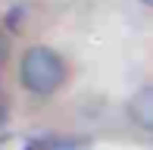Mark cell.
<instances>
[{
    "label": "cell",
    "instance_id": "cell-1",
    "mask_svg": "<svg viewBox=\"0 0 153 150\" xmlns=\"http://www.w3.org/2000/svg\"><path fill=\"white\" fill-rule=\"evenodd\" d=\"M19 81H22L25 91L38 94V97H47V94L59 91L62 81H66V63L56 50L38 44L28 47L22 53V63H19Z\"/></svg>",
    "mask_w": 153,
    "mask_h": 150
},
{
    "label": "cell",
    "instance_id": "cell-2",
    "mask_svg": "<svg viewBox=\"0 0 153 150\" xmlns=\"http://www.w3.org/2000/svg\"><path fill=\"white\" fill-rule=\"evenodd\" d=\"M128 116H131V122H134L137 128H144V131L153 134V85L141 88V91L128 100Z\"/></svg>",
    "mask_w": 153,
    "mask_h": 150
},
{
    "label": "cell",
    "instance_id": "cell-3",
    "mask_svg": "<svg viewBox=\"0 0 153 150\" xmlns=\"http://www.w3.org/2000/svg\"><path fill=\"white\" fill-rule=\"evenodd\" d=\"M6 53H10V41H6V35H0V63L6 59Z\"/></svg>",
    "mask_w": 153,
    "mask_h": 150
},
{
    "label": "cell",
    "instance_id": "cell-4",
    "mask_svg": "<svg viewBox=\"0 0 153 150\" xmlns=\"http://www.w3.org/2000/svg\"><path fill=\"white\" fill-rule=\"evenodd\" d=\"M141 3H147V6H153V0H141Z\"/></svg>",
    "mask_w": 153,
    "mask_h": 150
}]
</instances>
